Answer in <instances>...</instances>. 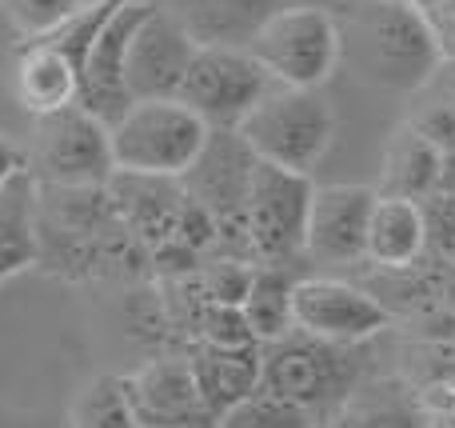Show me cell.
<instances>
[{"label": "cell", "mask_w": 455, "mask_h": 428, "mask_svg": "<svg viewBox=\"0 0 455 428\" xmlns=\"http://www.w3.org/2000/svg\"><path fill=\"white\" fill-rule=\"evenodd\" d=\"M196 56L192 32L176 20L160 0L144 24L136 28L132 44L124 52V88L132 101H156V96H176L180 80Z\"/></svg>", "instance_id": "11"}, {"label": "cell", "mask_w": 455, "mask_h": 428, "mask_svg": "<svg viewBox=\"0 0 455 428\" xmlns=\"http://www.w3.org/2000/svg\"><path fill=\"white\" fill-rule=\"evenodd\" d=\"M40 264L36 232V181L32 173H16L0 189V285Z\"/></svg>", "instance_id": "19"}, {"label": "cell", "mask_w": 455, "mask_h": 428, "mask_svg": "<svg viewBox=\"0 0 455 428\" xmlns=\"http://www.w3.org/2000/svg\"><path fill=\"white\" fill-rule=\"evenodd\" d=\"M188 365H192V376H196L200 397H204L208 413L216 421L259 389V344H240V349L196 344Z\"/></svg>", "instance_id": "17"}, {"label": "cell", "mask_w": 455, "mask_h": 428, "mask_svg": "<svg viewBox=\"0 0 455 428\" xmlns=\"http://www.w3.org/2000/svg\"><path fill=\"white\" fill-rule=\"evenodd\" d=\"M427 213L411 197H387L379 192L368 216V237H363V261L376 269H411L427 248Z\"/></svg>", "instance_id": "15"}, {"label": "cell", "mask_w": 455, "mask_h": 428, "mask_svg": "<svg viewBox=\"0 0 455 428\" xmlns=\"http://www.w3.org/2000/svg\"><path fill=\"white\" fill-rule=\"evenodd\" d=\"M288 0H164L196 44H243Z\"/></svg>", "instance_id": "18"}, {"label": "cell", "mask_w": 455, "mask_h": 428, "mask_svg": "<svg viewBox=\"0 0 455 428\" xmlns=\"http://www.w3.org/2000/svg\"><path fill=\"white\" fill-rule=\"evenodd\" d=\"M315 428H424L416 400L400 384H371V389H352L339 397L328 413L315 421Z\"/></svg>", "instance_id": "21"}, {"label": "cell", "mask_w": 455, "mask_h": 428, "mask_svg": "<svg viewBox=\"0 0 455 428\" xmlns=\"http://www.w3.org/2000/svg\"><path fill=\"white\" fill-rule=\"evenodd\" d=\"M291 325L307 336L336 344H363L392 325V312L371 293L331 277H296L291 285Z\"/></svg>", "instance_id": "9"}, {"label": "cell", "mask_w": 455, "mask_h": 428, "mask_svg": "<svg viewBox=\"0 0 455 428\" xmlns=\"http://www.w3.org/2000/svg\"><path fill=\"white\" fill-rule=\"evenodd\" d=\"M140 428H220L196 389L188 357H152L124 376Z\"/></svg>", "instance_id": "12"}, {"label": "cell", "mask_w": 455, "mask_h": 428, "mask_svg": "<svg viewBox=\"0 0 455 428\" xmlns=\"http://www.w3.org/2000/svg\"><path fill=\"white\" fill-rule=\"evenodd\" d=\"M108 197L120 224L140 240L144 248H160L176 237L184 208V189L172 176H140V173H112Z\"/></svg>", "instance_id": "14"}, {"label": "cell", "mask_w": 455, "mask_h": 428, "mask_svg": "<svg viewBox=\"0 0 455 428\" xmlns=\"http://www.w3.org/2000/svg\"><path fill=\"white\" fill-rule=\"evenodd\" d=\"M379 192L368 184H320L312 192L304 256L312 264H360L368 216Z\"/></svg>", "instance_id": "13"}, {"label": "cell", "mask_w": 455, "mask_h": 428, "mask_svg": "<svg viewBox=\"0 0 455 428\" xmlns=\"http://www.w3.org/2000/svg\"><path fill=\"white\" fill-rule=\"evenodd\" d=\"M360 381L355 344H336L291 328L280 341L259 344V389L307 408L320 421Z\"/></svg>", "instance_id": "4"}, {"label": "cell", "mask_w": 455, "mask_h": 428, "mask_svg": "<svg viewBox=\"0 0 455 428\" xmlns=\"http://www.w3.org/2000/svg\"><path fill=\"white\" fill-rule=\"evenodd\" d=\"M212 128L180 101V96H156V101H132L112 136V165L116 173L140 176H172L180 181L196 157L204 152Z\"/></svg>", "instance_id": "3"}, {"label": "cell", "mask_w": 455, "mask_h": 428, "mask_svg": "<svg viewBox=\"0 0 455 428\" xmlns=\"http://www.w3.org/2000/svg\"><path fill=\"white\" fill-rule=\"evenodd\" d=\"M24 168H28V157H24V149L8 133H0V189H4V184L12 181L16 173H24Z\"/></svg>", "instance_id": "26"}, {"label": "cell", "mask_w": 455, "mask_h": 428, "mask_svg": "<svg viewBox=\"0 0 455 428\" xmlns=\"http://www.w3.org/2000/svg\"><path fill=\"white\" fill-rule=\"evenodd\" d=\"M411 4H419V8H424V12H435V8H443V4H448V0H411Z\"/></svg>", "instance_id": "27"}, {"label": "cell", "mask_w": 455, "mask_h": 428, "mask_svg": "<svg viewBox=\"0 0 455 428\" xmlns=\"http://www.w3.org/2000/svg\"><path fill=\"white\" fill-rule=\"evenodd\" d=\"M272 88V72L243 44H196V56H192L176 96L208 128H240V120Z\"/></svg>", "instance_id": "8"}, {"label": "cell", "mask_w": 455, "mask_h": 428, "mask_svg": "<svg viewBox=\"0 0 455 428\" xmlns=\"http://www.w3.org/2000/svg\"><path fill=\"white\" fill-rule=\"evenodd\" d=\"M339 20V64L360 85L416 93L443 61L440 36L411 0H355Z\"/></svg>", "instance_id": "1"}, {"label": "cell", "mask_w": 455, "mask_h": 428, "mask_svg": "<svg viewBox=\"0 0 455 428\" xmlns=\"http://www.w3.org/2000/svg\"><path fill=\"white\" fill-rule=\"evenodd\" d=\"M12 96L28 117H48L80 101V72L48 40H20L12 64Z\"/></svg>", "instance_id": "16"}, {"label": "cell", "mask_w": 455, "mask_h": 428, "mask_svg": "<svg viewBox=\"0 0 455 428\" xmlns=\"http://www.w3.org/2000/svg\"><path fill=\"white\" fill-rule=\"evenodd\" d=\"M88 0H0V8L8 12V24L16 28L20 40H40L48 32H56L64 20L84 8Z\"/></svg>", "instance_id": "25"}, {"label": "cell", "mask_w": 455, "mask_h": 428, "mask_svg": "<svg viewBox=\"0 0 455 428\" xmlns=\"http://www.w3.org/2000/svg\"><path fill=\"white\" fill-rule=\"evenodd\" d=\"M291 285H296V277L288 264H256L248 296L240 301L243 325L251 328L256 344L280 341L296 328L291 325Z\"/></svg>", "instance_id": "22"}, {"label": "cell", "mask_w": 455, "mask_h": 428, "mask_svg": "<svg viewBox=\"0 0 455 428\" xmlns=\"http://www.w3.org/2000/svg\"><path fill=\"white\" fill-rule=\"evenodd\" d=\"M440 173H443V149L424 133V128H400L387 144V160H384V184L376 192L387 197H411L424 200L427 192L440 189Z\"/></svg>", "instance_id": "20"}, {"label": "cell", "mask_w": 455, "mask_h": 428, "mask_svg": "<svg viewBox=\"0 0 455 428\" xmlns=\"http://www.w3.org/2000/svg\"><path fill=\"white\" fill-rule=\"evenodd\" d=\"M160 0H124L120 8H112L108 20L100 24V32L92 36L80 69V101L92 117H100L104 125H116L124 117V109L132 104L124 88V52L132 44L136 28L144 24V16L156 8Z\"/></svg>", "instance_id": "10"}, {"label": "cell", "mask_w": 455, "mask_h": 428, "mask_svg": "<svg viewBox=\"0 0 455 428\" xmlns=\"http://www.w3.org/2000/svg\"><path fill=\"white\" fill-rule=\"evenodd\" d=\"M28 173L36 184L76 189V184H108L116 173L112 165V136L100 117L84 104H68L48 117H32V141L24 149Z\"/></svg>", "instance_id": "6"}, {"label": "cell", "mask_w": 455, "mask_h": 428, "mask_svg": "<svg viewBox=\"0 0 455 428\" xmlns=\"http://www.w3.org/2000/svg\"><path fill=\"white\" fill-rule=\"evenodd\" d=\"M312 176L256 160L243 197V224L256 264H291L304 256V229L312 208Z\"/></svg>", "instance_id": "7"}, {"label": "cell", "mask_w": 455, "mask_h": 428, "mask_svg": "<svg viewBox=\"0 0 455 428\" xmlns=\"http://www.w3.org/2000/svg\"><path fill=\"white\" fill-rule=\"evenodd\" d=\"M220 428H315V416L275 392L256 389L220 416Z\"/></svg>", "instance_id": "24"}, {"label": "cell", "mask_w": 455, "mask_h": 428, "mask_svg": "<svg viewBox=\"0 0 455 428\" xmlns=\"http://www.w3.org/2000/svg\"><path fill=\"white\" fill-rule=\"evenodd\" d=\"M336 109L323 96V88H288L275 85L235 133L243 136L256 160H267L275 168L312 176L320 160L336 144Z\"/></svg>", "instance_id": "2"}, {"label": "cell", "mask_w": 455, "mask_h": 428, "mask_svg": "<svg viewBox=\"0 0 455 428\" xmlns=\"http://www.w3.org/2000/svg\"><path fill=\"white\" fill-rule=\"evenodd\" d=\"M72 428H140L132 400L124 392V376H96L72 405Z\"/></svg>", "instance_id": "23"}, {"label": "cell", "mask_w": 455, "mask_h": 428, "mask_svg": "<svg viewBox=\"0 0 455 428\" xmlns=\"http://www.w3.org/2000/svg\"><path fill=\"white\" fill-rule=\"evenodd\" d=\"M275 85L323 88L339 69V20L323 4H280L248 40Z\"/></svg>", "instance_id": "5"}]
</instances>
